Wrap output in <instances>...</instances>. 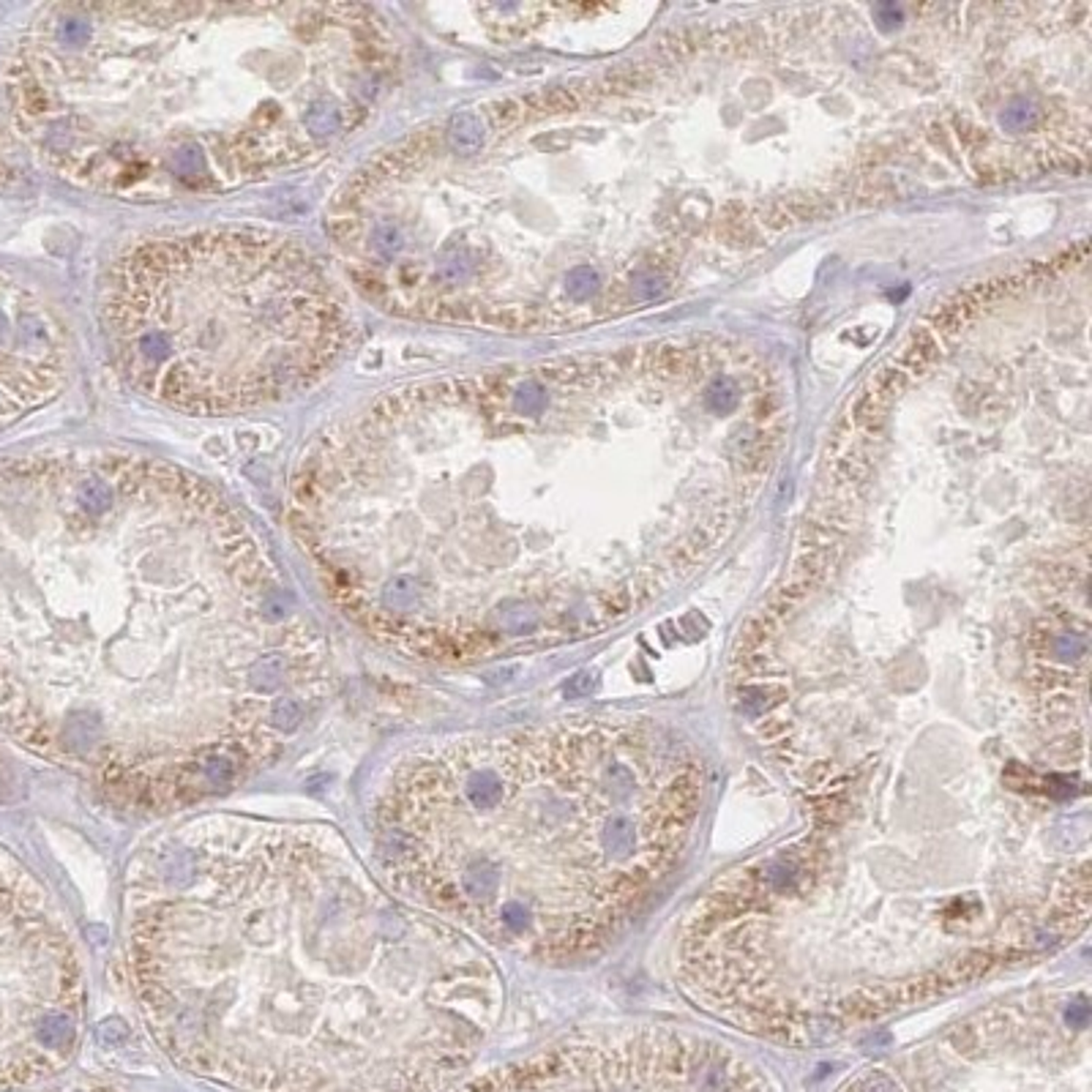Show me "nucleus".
Returning <instances> with one entry per match:
<instances>
[{
    "instance_id": "obj_1",
    "label": "nucleus",
    "mask_w": 1092,
    "mask_h": 1092,
    "mask_svg": "<svg viewBox=\"0 0 1092 1092\" xmlns=\"http://www.w3.org/2000/svg\"><path fill=\"white\" fill-rule=\"evenodd\" d=\"M0 598L47 653V741L139 814L260 773L328 694L323 640L268 546L208 481L161 459H3Z\"/></svg>"
},
{
    "instance_id": "obj_2",
    "label": "nucleus",
    "mask_w": 1092,
    "mask_h": 1092,
    "mask_svg": "<svg viewBox=\"0 0 1092 1092\" xmlns=\"http://www.w3.org/2000/svg\"><path fill=\"white\" fill-rule=\"evenodd\" d=\"M123 915L158 1049L230 1092H446L503 1014L487 948L331 825L189 819L136 855Z\"/></svg>"
},
{
    "instance_id": "obj_3",
    "label": "nucleus",
    "mask_w": 1092,
    "mask_h": 1092,
    "mask_svg": "<svg viewBox=\"0 0 1092 1092\" xmlns=\"http://www.w3.org/2000/svg\"><path fill=\"white\" fill-rule=\"evenodd\" d=\"M396 69L350 3H55L3 66L9 113L63 180L178 202L293 176L347 142Z\"/></svg>"
},
{
    "instance_id": "obj_4",
    "label": "nucleus",
    "mask_w": 1092,
    "mask_h": 1092,
    "mask_svg": "<svg viewBox=\"0 0 1092 1092\" xmlns=\"http://www.w3.org/2000/svg\"><path fill=\"white\" fill-rule=\"evenodd\" d=\"M703 792L697 754L653 724L585 716L427 743L377 792V872L481 945L568 961L656 896Z\"/></svg>"
},
{
    "instance_id": "obj_5",
    "label": "nucleus",
    "mask_w": 1092,
    "mask_h": 1092,
    "mask_svg": "<svg viewBox=\"0 0 1092 1092\" xmlns=\"http://www.w3.org/2000/svg\"><path fill=\"white\" fill-rule=\"evenodd\" d=\"M1087 920L1090 863L904 858L841 792L811 833L719 879L685 920L681 964L729 1024L817 1043L1060 948Z\"/></svg>"
},
{
    "instance_id": "obj_6",
    "label": "nucleus",
    "mask_w": 1092,
    "mask_h": 1092,
    "mask_svg": "<svg viewBox=\"0 0 1092 1092\" xmlns=\"http://www.w3.org/2000/svg\"><path fill=\"white\" fill-rule=\"evenodd\" d=\"M98 320L120 377L167 408L221 415L290 399L350 342L328 268L265 230H200L132 246Z\"/></svg>"
},
{
    "instance_id": "obj_7",
    "label": "nucleus",
    "mask_w": 1092,
    "mask_h": 1092,
    "mask_svg": "<svg viewBox=\"0 0 1092 1092\" xmlns=\"http://www.w3.org/2000/svg\"><path fill=\"white\" fill-rule=\"evenodd\" d=\"M1084 999H1014L885 1057L839 1092H1090Z\"/></svg>"
},
{
    "instance_id": "obj_8",
    "label": "nucleus",
    "mask_w": 1092,
    "mask_h": 1092,
    "mask_svg": "<svg viewBox=\"0 0 1092 1092\" xmlns=\"http://www.w3.org/2000/svg\"><path fill=\"white\" fill-rule=\"evenodd\" d=\"M459 1092H773L732 1046L675 1030L568 1040L511 1062Z\"/></svg>"
},
{
    "instance_id": "obj_9",
    "label": "nucleus",
    "mask_w": 1092,
    "mask_h": 1092,
    "mask_svg": "<svg viewBox=\"0 0 1092 1092\" xmlns=\"http://www.w3.org/2000/svg\"><path fill=\"white\" fill-rule=\"evenodd\" d=\"M69 369L60 314L39 290L0 268V431L52 402Z\"/></svg>"
},
{
    "instance_id": "obj_10",
    "label": "nucleus",
    "mask_w": 1092,
    "mask_h": 1092,
    "mask_svg": "<svg viewBox=\"0 0 1092 1092\" xmlns=\"http://www.w3.org/2000/svg\"><path fill=\"white\" fill-rule=\"evenodd\" d=\"M598 290V273L590 265H577L566 276V295L571 301H587Z\"/></svg>"
},
{
    "instance_id": "obj_11",
    "label": "nucleus",
    "mask_w": 1092,
    "mask_h": 1092,
    "mask_svg": "<svg viewBox=\"0 0 1092 1092\" xmlns=\"http://www.w3.org/2000/svg\"><path fill=\"white\" fill-rule=\"evenodd\" d=\"M1035 117H1038V110H1035L1033 101L1016 98L1014 104H1008V110L1002 113V126L1011 132H1024L1027 126H1033Z\"/></svg>"
},
{
    "instance_id": "obj_12",
    "label": "nucleus",
    "mask_w": 1092,
    "mask_h": 1092,
    "mask_svg": "<svg viewBox=\"0 0 1092 1092\" xmlns=\"http://www.w3.org/2000/svg\"><path fill=\"white\" fill-rule=\"evenodd\" d=\"M735 402H738V393H735V386H732L729 380H719V383L710 388V393H707V405L716 410V412L732 410L735 408Z\"/></svg>"
},
{
    "instance_id": "obj_13",
    "label": "nucleus",
    "mask_w": 1092,
    "mask_h": 1092,
    "mask_svg": "<svg viewBox=\"0 0 1092 1092\" xmlns=\"http://www.w3.org/2000/svg\"><path fill=\"white\" fill-rule=\"evenodd\" d=\"M877 17L879 22H882V28H893V25L901 22V9L891 6V3H885V6H877Z\"/></svg>"
},
{
    "instance_id": "obj_14",
    "label": "nucleus",
    "mask_w": 1092,
    "mask_h": 1092,
    "mask_svg": "<svg viewBox=\"0 0 1092 1092\" xmlns=\"http://www.w3.org/2000/svg\"><path fill=\"white\" fill-rule=\"evenodd\" d=\"M6 154H9V136H6V120H3V110H0V173H3V164H6Z\"/></svg>"
},
{
    "instance_id": "obj_15",
    "label": "nucleus",
    "mask_w": 1092,
    "mask_h": 1092,
    "mask_svg": "<svg viewBox=\"0 0 1092 1092\" xmlns=\"http://www.w3.org/2000/svg\"><path fill=\"white\" fill-rule=\"evenodd\" d=\"M72 1092H120V1090H113V1087H94V1090H72Z\"/></svg>"
}]
</instances>
